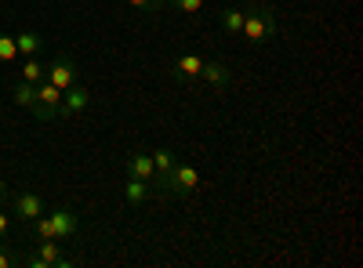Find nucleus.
I'll return each mask as SVG.
<instances>
[{
  "label": "nucleus",
  "mask_w": 363,
  "mask_h": 268,
  "mask_svg": "<svg viewBox=\"0 0 363 268\" xmlns=\"http://www.w3.org/2000/svg\"><path fill=\"white\" fill-rule=\"evenodd\" d=\"M128 4H131L135 11H145V15H157V11H164V4H167V0H128Z\"/></svg>",
  "instance_id": "6ab92c4d"
},
{
  "label": "nucleus",
  "mask_w": 363,
  "mask_h": 268,
  "mask_svg": "<svg viewBox=\"0 0 363 268\" xmlns=\"http://www.w3.org/2000/svg\"><path fill=\"white\" fill-rule=\"evenodd\" d=\"M149 196H153V185L142 182V177H128V182H124V203H128V206H138V203H145Z\"/></svg>",
  "instance_id": "9d476101"
},
{
  "label": "nucleus",
  "mask_w": 363,
  "mask_h": 268,
  "mask_svg": "<svg viewBox=\"0 0 363 268\" xmlns=\"http://www.w3.org/2000/svg\"><path fill=\"white\" fill-rule=\"evenodd\" d=\"M15 47H18V54H26V58H29V54H40V51H44V37H40V33H18V37H15Z\"/></svg>",
  "instance_id": "4468645a"
},
{
  "label": "nucleus",
  "mask_w": 363,
  "mask_h": 268,
  "mask_svg": "<svg viewBox=\"0 0 363 268\" xmlns=\"http://www.w3.org/2000/svg\"><path fill=\"white\" fill-rule=\"evenodd\" d=\"M11 102H15V105H22V109H33V102H37V91H33V83L18 80V83L11 87Z\"/></svg>",
  "instance_id": "dca6fc26"
},
{
  "label": "nucleus",
  "mask_w": 363,
  "mask_h": 268,
  "mask_svg": "<svg viewBox=\"0 0 363 268\" xmlns=\"http://www.w3.org/2000/svg\"><path fill=\"white\" fill-rule=\"evenodd\" d=\"M8 232H11V218L0 211V240H8Z\"/></svg>",
  "instance_id": "412c9836"
},
{
  "label": "nucleus",
  "mask_w": 363,
  "mask_h": 268,
  "mask_svg": "<svg viewBox=\"0 0 363 268\" xmlns=\"http://www.w3.org/2000/svg\"><path fill=\"white\" fill-rule=\"evenodd\" d=\"M280 33V18L269 4H251L244 8V29H240V37H247L251 44H265Z\"/></svg>",
  "instance_id": "f257e3e1"
},
{
  "label": "nucleus",
  "mask_w": 363,
  "mask_h": 268,
  "mask_svg": "<svg viewBox=\"0 0 363 268\" xmlns=\"http://www.w3.org/2000/svg\"><path fill=\"white\" fill-rule=\"evenodd\" d=\"M48 83H55L58 91H69V87L77 83V62L69 54H58L55 62H48V76H44Z\"/></svg>",
  "instance_id": "39448f33"
},
{
  "label": "nucleus",
  "mask_w": 363,
  "mask_h": 268,
  "mask_svg": "<svg viewBox=\"0 0 363 268\" xmlns=\"http://www.w3.org/2000/svg\"><path fill=\"white\" fill-rule=\"evenodd\" d=\"M22 264V250H15L11 243H0V268H15Z\"/></svg>",
  "instance_id": "a211bd4d"
},
{
  "label": "nucleus",
  "mask_w": 363,
  "mask_h": 268,
  "mask_svg": "<svg viewBox=\"0 0 363 268\" xmlns=\"http://www.w3.org/2000/svg\"><path fill=\"white\" fill-rule=\"evenodd\" d=\"M11 206H15V214H18L22 221H37V218L48 211V203H44L40 192H18V196L11 199Z\"/></svg>",
  "instance_id": "0eeeda50"
},
{
  "label": "nucleus",
  "mask_w": 363,
  "mask_h": 268,
  "mask_svg": "<svg viewBox=\"0 0 363 268\" xmlns=\"http://www.w3.org/2000/svg\"><path fill=\"white\" fill-rule=\"evenodd\" d=\"M149 156H153V170H157V177H153V192H164V182H167L171 167L178 163V153H174V148H157V153H149Z\"/></svg>",
  "instance_id": "6e6552de"
},
{
  "label": "nucleus",
  "mask_w": 363,
  "mask_h": 268,
  "mask_svg": "<svg viewBox=\"0 0 363 268\" xmlns=\"http://www.w3.org/2000/svg\"><path fill=\"white\" fill-rule=\"evenodd\" d=\"M18 58V47H15V37H8V33H0V62L4 66H11Z\"/></svg>",
  "instance_id": "f3484780"
},
{
  "label": "nucleus",
  "mask_w": 363,
  "mask_h": 268,
  "mask_svg": "<svg viewBox=\"0 0 363 268\" xmlns=\"http://www.w3.org/2000/svg\"><path fill=\"white\" fill-rule=\"evenodd\" d=\"M200 69H203V58H196V54H182L174 62V76L178 80H196Z\"/></svg>",
  "instance_id": "9b49d317"
},
{
  "label": "nucleus",
  "mask_w": 363,
  "mask_h": 268,
  "mask_svg": "<svg viewBox=\"0 0 363 268\" xmlns=\"http://www.w3.org/2000/svg\"><path fill=\"white\" fill-rule=\"evenodd\" d=\"M200 76H203L207 83H215V87H229V80H233V73H229L222 62H203Z\"/></svg>",
  "instance_id": "ddd939ff"
},
{
  "label": "nucleus",
  "mask_w": 363,
  "mask_h": 268,
  "mask_svg": "<svg viewBox=\"0 0 363 268\" xmlns=\"http://www.w3.org/2000/svg\"><path fill=\"white\" fill-rule=\"evenodd\" d=\"M167 4H174L178 11H186V15H196V11H203V0H167Z\"/></svg>",
  "instance_id": "aec40b11"
},
{
  "label": "nucleus",
  "mask_w": 363,
  "mask_h": 268,
  "mask_svg": "<svg viewBox=\"0 0 363 268\" xmlns=\"http://www.w3.org/2000/svg\"><path fill=\"white\" fill-rule=\"evenodd\" d=\"M44 76H48V62H40V58H37V54H29V58H26V62H22V80L37 87V83H40Z\"/></svg>",
  "instance_id": "f8f14e48"
},
{
  "label": "nucleus",
  "mask_w": 363,
  "mask_h": 268,
  "mask_svg": "<svg viewBox=\"0 0 363 268\" xmlns=\"http://www.w3.org/2000/svg\"><path fill=\"white\" fill-rule=\"evenodd\" d=\"M200 189V174H196V167L193 163H186V160H178L174 167H171V174H167V182H164V192L167 196H193Z\"/></svg>",
  "instance_id": "7ed1b4c3"
},
{
  "label": "nucleus",
  "mask_w": 363,
  "mask_h": 268,
  "mask_svg": "<svg viewBox=\"0 0 363 268\" xmlns=\"http://www.w3.org/2000/svg\"><path fill=\"white\" fill-rule=\"evenodd\" d=\"M48 225H51V240L73 243L77 232H80V214L73 211V206H55V211L48 214Z\"/></svg>",
  "instance_id": "20e7f679"
},
{
  "label": "nucleus",
  "mask_w": 363,
  "mask_h": 268,
  "mask_svg": "<svg viewBox=\"0 0 363 268\" xmlns=\"http://www.w3.org/2000/svg\"><path fill=\"white\" fill-rule=\"evenodd\" d=\"M4 199H8V182L0 177V203H4Z\"/></svg>",
  "instance_id": "4be33fe9"
},
{
  "label": "nucleus",
  "mask_w": 363,
  "mask_h": 268,
  "mask_svg": "<svg viewBox=\"0 0 363 268\" xmlns=\"http://www.w3.org/2000/svg\"><path fill=\"white\" fill-rule=\"evenodd\" d=\"M91 105V91L84 83H73L69 91H62V105H58V120H73Z\"/></svg>",
  "instance_id": "423d86ee"
},
{
  "label": "nucleus",
  "mask_w": 363,
  "mask_h": 268,
  "mask_svg": "<svg viewBox=\"0 0 363 268\" xmlns=\"http://www.w3.org/2000/svg\"><path fill=\"white\" fill-rule=\"evenodd\" d=\"M22 264L26 268H73V264H80V257L62 254L58 250V240H40L29 254H22Z\"/></svg>",
  "instance_id": "f03ea898"
},
{
  "label": "nucleus",
  "mask_w": 363,
  "mask_h": 268,
  "mask_svg": "<svg viewBox=\"0 0 363 268\" xmlns=\"http://www.w3.org/2000/svg\"><path fill=\"white\" fill-rule=\"evenodd\" d=\"M218 25L225 29V33H236L240 37V29H244V8H225L218 15Z\"/></svg>",
  "instance_id": "2eb2a0df"
},
{
  "label": "nucleus",
  "mask_w": 363,
  "mask_h": 268,
  "mask_svg": "<svg viewBox=\"0 0 363 268\" xmlns=\"http://www.w3.org/2000/svg\"><path fill=\"white\" fill-rule=\"evenodd\" d=\"M128 177H142V182L153 185V177H157V170H153V156H149V153H135V156H128Z\"/></svg>",
  "instance_id": "1a4fd4ad"
}]
</instances>
